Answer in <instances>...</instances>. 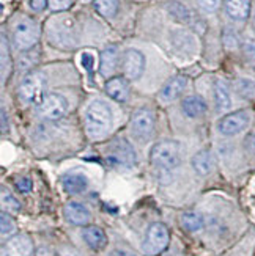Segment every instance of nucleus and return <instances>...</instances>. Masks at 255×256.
<instances>
[{
  "label": "nucleus",
  "instance_id": "obj_18",
  "mask_svg": "<svg viewBox=\"0 0 255 256\" xmlns=\"http://www.w3.org/2000/svg\"><path fill=\"white\" fill-rule=\"evenodd\" d=\"M82 238L87 242V246L93 248V250H101L106 247L107 244V238L106 232L99 228V226H85L82 231Z\"/></svg>",
  "mask_w": 255,
  "mask_h": 256
},
{
  "label": "nucleus",
  "instance_id": "obj_36",
  "mask_svg": "<svg viewBox=\"0 0 255 256\" xmlns=\"http://www.w3.org/2000/svg\"><path fill=\"white\" fill-rule=\"evenodd\" d=\"M35 256H59V253H55L51 247L41 246V247H38V248H37Z\"/></svg>",
  "mask_w": 255,
  "mask_h": 256
},
{
  "label": "nucleus",
  "instance_id": "obj_19",
  "mask_svg": "<svg viewBox=\"0 0 255 256\" xmlns=\"http://www.w3.org/2000/svg\"><path fill=\"white\" fill-rule=\"evenodd\" d=\"M227 14L235 20H246L250 14V0H227Z\"/></svg>",
  "mask_w": 255,
  "mask_h": 256
},
{
  "label": "nucleus",
  "instance_id": "obj_2",
  "mask_svg": "<svg viewBox=\"0 0 255 256\" xmlns=\"http://www.w3.org/2000/svg\"><path fill=\"white\" fill-rule=\"evenodd\" d=\"M181 150L180 144L173 140H161L150 151L151 164L161 170H172L180 164Z\"/></svg>",
  "mask_w": 255,
  "mask_h": 256
},
{
  "label": "nucleus",
  "instance_id": "obj_31",
  "mask_svg": "<svg viewBox=\"0 0 255 256\" xmlns=\"http://www.w3.org/2000/svg\"><path fill=\"white\" fill-rule=\"evenodd\" d=\"M81 62H82L84 70L92 76V72H93V64H95L93 55H92L90 52H84V54H82V57H81Z\"/></svg>",
  "mask_w": 255,
  "mask_h": 256
},
{
  "label": "nucleus",
  "instance_id": "obj_12",
  "mask_svg": "<svg viewBox=\"0 0 255 256\" xmlns=\"http://www.w3.org/2000/svg\"><path fill=\"white\" fill-rule=\"evenodd\" d=\"M33 253V244L29 236L18 234L8 239L2 246V256H30Z\"/></svg>",
  "mask_w": 255,
  "mask_h": 256
},
{
  "label": "nucleus",
  "instance_id": "obj_15",
  "mask_svg": "<svg viewBox=\"0 0 255 256\" xmlns=\"http://www.w3.org/2000/svg\"><path fill=\"white\" fill-rule=\"evenodd\" d=\"M186 86H187L186 77L184 76H175L162 86L159 96H161L162 101H173V99L181 96V93L186 90Z\"/></svg>",
  "mask_w": 255,
  "mask_h": 256
},
{
  "label": "nucleus",
  "instance_id": "obj_27",
  "mask_svg": "<svg viewBox=\"0 0 255 256\" xmlns=\"http://www.w3.org/2000/svg\"><path fill=\"white\" fill-rule=\"evenodd\" d=\"M2 206L4 209H8V212H19L21 210V203L5 187H2Z\"/></svg>",
  "mask_w": 255,
  "mask_h": 256
},
{
  "label": "nucleus",
  "instance_id": "obj_5",
  "mask_svg": "<svg viewBox=\"0 0 255 256\" xmlns=\"http://www.w3.org/2000/svg\"><path fill=\"white\" fill-rule=\"evenodd\" d=\"M49 38L55 48H65L73 49L77 44L74 22L71 18H62L54 20L49 27Z\"/></svg>",
  "mask_w": 255,
  "mask_h": 256
},
{
  "label": "nucleus",
  "instance_id": "obj_21",
  "mask_svg": "<svg viewBox=\"0 0 255 256\" xmlns=\"http://www.w3.org/2000/svg\"><path fill=\"white\" fill-rule=\"evenodd\" d=\"M181 107H183V112L191 118H198L206 112V102L200 96L184 98V101L181 102Z\"/></svg>",
  "mask_w": 255,
  "mask_h": 256
},
{
  "label": "nucleus",
  "instance_id": "obj_26",
  "mask_svg": "<svg viewBox=\"0 0 255 256\" xmlns=\"http://www.w3.org/2000/svg\"><path fill=\"white\" fill-rule=\"evenodd\" d=\"M235 88L241 98H244V99L255 98V82L250 79H238L235 84Z\"/></svg>",
  "mask_w": 255,
  "mask_h": 256
},
{
  "label": "nucleus",
  "instance_id": "obj_28",
  "mask_svg": "<svg viewBox=\"0 0 255 256\" xmlns=\"http://www.w3.org/2000/svg\"><path fill=\"white\" fill-rule=\"evenodd\" d=\"M0 220H2V238H7L16 228L15 226V220L10 214H7L5 210H2V214H0Z\"/></svg>",
  "mask_w": 255,
  "mask_h": 256
},
{
  "label": "nucleus",
  "instance_id": "obj_22",
  "mask_svg": "<svg viewBox=\"0 0 255 256\" xmlns=\"http://www.w3.org/2000/svg\"><path fill=\"white\" fill-rule=\"evenodd\" d=\"M214 101H216L217 110H220V112H222V110H228L231 107L230 92L222 80H217L214 84Z\"/></svg>",
  "mask_w": 255,
  "mask_h": 256
},
{
  "label": "nucleus",
  "instance_id": "obj_14",
  "mask_svg": "<svg viewBox=\"0 0 255 256\" xmlns=\"http://www.w3.org/2000/svg\"><path fill=\"white\" fill-rule=\"evenodd\" d=\"M106 93L117 102H126L129 98V85L125 77H110L106 82Z\"/></svg>",
  "mask_w": 255,
  "mask_h": 256
},
{
  "label": "nucleus",
  "instance_id": "obj_10",
  "mask_svg": "<svg viewBox=\"0 0 255 256\" xmlns=\"http://www.w3.org/2000/svg\"><path fill=\"white\" fill-rule=\"evenodd\" d=\"M250 121V116L246 110H238V112H231L228 115H225L222 120L219 121V130L224 136H235V134L242 132Z\"/></svg>",
  "mask_w": 255,
  "mask_h": 256
},
{
  "label": "nucleus",
  "instance_id": "obj_34",
  "mask_svg": "<svg viewBox=\"0 0 255 256\" xmlns=\"http://www.w3.org/2000/svg\"><path fill=\"white\" fill-rule=\"evenodd\" d=\"M244 148L247 152L255 154V132L249 134V136L244 138Z\"/></svg>",
  "mask_w": 255,
  "mask_h": 256
},
{
  "label": "nucleus",
  "instance_id": "obj_23",
  "mask_svg": "<svg viewBox=\"0 0 255 256\" xmlns=\"http://www.w3.org/2000/svg\"><path fill=\"white\" fill-rule=\"evenodd\" d=\"M120 0H95L93 8L106 19H112L118 13Z\"/></svg>",
  "mask_w": 255,
  "mask_h": 256
},
{
  "label": "nucleus",
  "instance_id": "obj_30",
  "mask_svg": "<svg viewBox=\"0 0 255 256\" xmlns=\"http://www.w3.org/2000/svg\"><path fill=\"white\" fill-rule=\"evenodd\" d=\"M48 6L55 13H60V11H65L71 6V0H49Z\"/></svg>",
  "mask_w": 255,
  "mask_h": 256
},
{
  "label": "nucleus",
  "instance_id": "obj_13",
  "mask_svg": "<svg viewBox=\"0 0 255 256\" xmlns=\"http://www.w3.org/2000/svg\"><path fill=\"white\" fill-rule=\"evenodd\" d=\"M63 214H65V218L70 222L73 225H77V226H85L88 225V222H90V210H88L84 204L81 203H76V202H71L65 206L63 209Z\"/></svg>",
  "mask_w": 255,
  "mask_h": 256
},
{
  "label": "nucleus",
  "instance_id": "obj_29",
  "mask_svg": "<svg viewBox=\"0 0 255 256\" xmlns=\"http://www.w3.org/2000/svg\"><path fill=\"white\" fill-rule=\"evenodd\" d=\"M197 4L205 13H214L220 6V0H197Z\"/></svg>",
  "mask_w": 255,
  "mask_h": 256
},
{
  "label": "nucleus",
  "instance_id": "obj_8",
  "mask_svg": "<svg viewBox=\"0 0 255 256\" xmlns=\"http://www.w3.org/2000/svg\"><path fill=\"white\" fill-rule=\"evenodd\" d=\"M121 68H123L126 79L137 80L145 70V57L137 49H128L123 54V58H121Z\"/></svg>",
  "mask_w": 255,
  "mask_h": 256
},
{
  "label": "nucleus",
  "instance_id": "obj_11",
  "mask_svg": "<svg viewBox=\"0 0 255 256\" xmlns=\"http://www.w3.org/2000/svg\"><path fill=\"white\" fill-rule=\"evenodd\" d=\"M109 159L120 164V165L131 166L136 164L137 154L126 138H117V140H114L112 144H110Z\"/></svg>",
  "mask_w": 255,
  "mask_h": 256
},
{
  "label": "nucleus",
  "instance_id": "obj_33",
  "mask_svg": "<svg viewBox=\"0 0 255 256\" xmlns=\"http://www.w3.org/2000/svg\"><path fill=\"white\" fill-rule=\"evenodd\" d=\"M7 60L10 62V52H7V41H5V36H2V79L4 82L7 79Z\"/></svg>",
  "mask_w": 255,
  "mask_h": 256
},
{
  "label": "nucleus",
  "instance_id": "obj_40",
  "mask_svg": "<svg viewBox=\"0 0 255 256\" xmlns=\"http://www.w3.org/2000/svg\"><path fill=\"white\" fill-rule=\"evenodd\" d=\"M252 26H253V30H255V18H253V20H252Z\"/></svg>",
  "mask_w": 255,
  "mask_h": 256
},
{
  "label": "nucleus",
  "instance_id": "obj_20",
  "mask_svg": "<svg viewBox=\"0 0 255 256\" xmlns=\"http://www.w3.org/2000/svg\"><path fill=\"white\" fill-rule=\"evenodd\" d=\"M192 166L197 174L205 176L209 172L213 170L214 166V158H213V152L209 150H202L198 151L194 158H192Z\"/></svg>",
  "mask_w": 255,
  "mask_h": 256
},
{
  "label": "nucleus",
  "instance_id": "obj_35",
  "mask_svg": "<svg viewBox=\"0 0 255 256\" xmlns=\"http://www.w3.org/2000/svg\"><path fill=\"white\" fill-rule=\"evenodd\" d=\"M48 4H49V0H30V8L33 11H37V13H40V11L46 8Z\"/></svg>",
  "mask_w": 255,
  "mask_h": 256
},
{
  "label": "nucleus",
  "instance_id": "obj_6",
  "mask_svg": "<svg viewBox=\"0 0 255 256\" xmlns=\"http://www.w3.org/2000/svg\"><path fill=\"white\" fill-rule=\"evenodd\" d=\"M40 40V27L33 19L30 18H22L18 20V24L13 32V41L15 46L21 52L30 50Z\"/></svg>",
  "mask_w": 255,
  "mask_h": 256
},
{
  "label": "nucleus",
  "instance_id": "obj_38",
  "mask_svg": "<svg viewBox=\"0 0 255 256\" xmlns=\"http://www.w3.org/2000/svg\"><path fill=\"white\" fill-rule=\"evenodd\" d=\"M109 256H137V254H134L132 252H128V250H114Z\"/></svg>",
  "mask_w": 255,
  "mask_h": 256
},
{
  "label": "nucleus",
  "instance_id": "obj_7",
  "mask_svg": "<svg viewBox=\"0 0 255 256\" xmlns=\"http://www.w3.org/2000/svg\"><path fill=\"white\" fill-rule=\"evenodd\" d=\"M38 110L44 120L57 121L68 112V101H66L65 96L59 93H48L44 94L43 101L38 104Z\"/></svg>",
  "mask_w": 255,
  "mask_h": 256
},
{
  "label": "nucleus",
  "instance_id": "obj_25",
  "mask_svg": "<svg viewBox=\"0 0 255 256\" xmlns=\"http://www.w3.org/2000/svg\"><path fill=\"white\" fill-rule=\"evenodd\" d=\"M167 10H169V13L176 20L181 22V24H191V22H192V13L183 4H180V2H170L167 5Z\"/></svg>",
  "mask_w": 255,
  "mask_h": 256
},
{
  "label": "nucleus",
  "instance_id": "obj_4",
  "mask_svg": "<svg viewBox=\"0 0 255 256\" xmlns=\"http://www.w3.org/2000/svg\"><path fill=\"white\" fill-rule=\"evenodd\" d=\"M169 242L170 232L167 226L156 222V224L150 225V228L147 230L145 240L142 244V252L145 256H158L169 247Z\"/></svg>",
  "mask_w": 255,
  "mask_h": 256
},
{
  "label": "nucleus",
  "instance_id": "obj_17",
  "mask_svg": "<svg viewBox=\"0 0 255 256\" xmlns=\"http://www.w3.org/2000/svg\"><path fill=\"white\" fill-rule=\"evenodd\" d=\"M118 64V49L115 46H109L101 54V62H99V72L104 77L112 76Z\"/></svg>",
  "mask_w": 255,
  "mask_h": 256
},
{
  "label": "nucleus",
  "instance_id": "obj_1",
  "mask_svg": "<svg viewBox=\"0 0 255 256\" xmlns=\"http://www.w3.org/2000/svg\"><path fill=\"white\" fill-rule=\"evenodd\" d=\"M112 129V110L107 102L96 99L88 106L85 112V130L88 137L99 140L106 137Z\"/></svg>",
  "mask_w": 255,
  "mask_h": 256
},
{
  "label": "nucleus",
  "instance_id": "obj_32",
  "mask_svg": "<svg viewBox=\"0 0 255 256\" xmlns=\"http://www.w3.org/2000/svg\"><path fill=\"white\" fill-rule=\"evenodd\" d=\"M16 187L21 194H27L32 190V181L29 180L27 176H21L16 180Z\"/></svg>",
  "mask_w": 255,
  "mask_h": 256
},
{
  "label": "nucleus",
  "instance_id": "obj_24",
  "mask_svg": "<svg viewBox=\"0 0 255 256\" xmlns=\"http://www.w3.org/2000/svg\"><path fill=\"white\" fill-rule=\"evenodd\" d=\"M181 226L191 232L200 231L205 226V218L198 212H184L181 216Z\"/></svg>",
  "mask_w": 255,
  "mask_h": 256
},
{
  "label": "nucleus",
  "instance_id": "obj_37",
  "mask_svg": "<svg viewBox=\"0 0 255 256\" xmlns=\"http://www.w3.org/2000/svg\"><path fill=\"white\" fill-rule=\"evenodd\" d=\"M59 256H82V254L73 247H63V248H60Z\"/></svg>",
  "mask_w": 255,
  "mask_h": 256
},
{
  "label": "nucleus",
  "instance_id": "obj_39",
  "mask_svg": "<svg viewBox=\"0 0 255 256\" xmlns=\"http://www.w3.org/2000/svg\"><path fill=\"white\" fill-rule=\"evenodd\" d=\"M7 130H8V118L5 108H2V134H7Z\"/></svg>",
  "mask_w": 255,
  "mask_h": 256
},
{
  "label": "nucleus",
  "instance_id": "obj_16",
  "mask_svg": "<svg viewBox=\"0 0 255 256\" xmlns=\"http://www.w3.org/2000/svg\"><path fill=\"white\" fill-rule=\"evenodd\" d=\"M62 186L68 194H82L88 186V180L82 173L71 172L62 176Z\"/></svg>",
  "mask_w": 255,
  "mask_h": 256
},
{
  "label": "nucleus",
  "instance_id": "obj_3",
  "mask_svg": "<svg viewBox=\"0 0 255 256\" xmlns=\"http://www.w3.org/2000/svg\"><path fill=\"white\" fill-rule=\"evenodd\" d=\"M46 76L41 71H30L19 85V98L27 104H40L44 98Z\"/></svg>",
  "mask_w": 255,
  "mask_h": 256
},
{
  "label": "nucleus",
  "instance_id": "obj_9",
  "mask_svg": "<svg viewBox=\"0 0 255 256\" xmlns=\"http://www.w3.org/2000/svg\"><path fill=\"white\" fill-rule=\"evenodd\" d=\"M131 129L140 140H148L154 132V116L148 108H139L131 118Z\"/></svg>",
  "mask_w": 255,
  "mask_h": 256
}]
</instances>
